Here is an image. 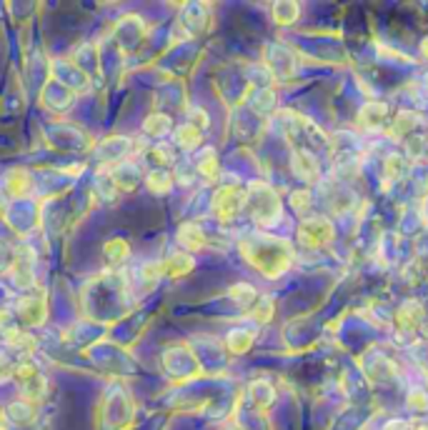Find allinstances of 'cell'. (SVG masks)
<instances>
[{
	"label": "cell",
	"mask_w": 428,
	"mask_h": 430,
	"mask_svg": "<svg viewBox=\"0 0 428 430\" xmlns=\"http://www.w3.org/2000/svg\"><path fill=\"white\" fill-rule=\"evenodd\" d=\"M13 378L18 380V386L23 390V401L28 403H40V398L45 395V378L43 373L38 371L36 363L30 360H21V363L13 368Z\"/></svg>",
	"instance_id": "1"
},
{
	"label": "cell",
	"mask_w": 428,
	"mask_h": 430,
	"mask_svg": "<svg viewBox=\"0 0 428 430\" xmlns=\"http://www.w3.org/2000/svg\"><path fill=\"white\" fill-rule=\"evenodd\" d=\"M45 298L43 295H25V298L18 300V315H21L23 321L28 323V325H38V323H43L45 318Z\"/></svg>",
	"instance_id": "2"
},
{
	"label": "cell",
	"mask_w": 428,
	"mask_h": 430,
	"mask_svg": "<svg viewBox=\"0 0 428 430\" xmlns=\"http://www.w3.org/2000/svg\"><path fill=\"white\" fill-rule=\"evenodd\" d=\"M131 243L125 241V238H110L105 245H103V256H105V260L113 265V268H121V265H125V263L131 260Z\"/></svg>",
	"instance_id": "3"
},
{
	"label": "cell",
	"mask_w": 428,
	"mask_h": 430,
	"mask_svg": "<svg viewBox=\"0 0 428 430\" xmlns=\"http://www.w3.org/2000/svg\"><path fill=\"white\" fill-rule=\"evenodd\" d=\"M178 243H181L186 250H201L205 245L203 230H201L196 223H186V226H181V230H178Z\"/></svg>",
	"instance_id": "4"
},
{
	"label": "cell",
	"mask_w": 428,
	"mask_h": 430,
	"mask_svg": "<svg viewBox=\"0 0 428 430\" xmlns=\"http://www.w3.org/2000/svg\"><path fill=\"white\" fill-rule=\"evenodd\" d=\"M188 270H193V258L190 256H171L168 260H163V273L171 278H181L186 276Z\"/></svg>",
	"instance_id": "5"
},
{
	"label": "cell",
	"mask_w": 428,
	"mask_h": 430,
	"mask_svg": "<svg viewBox=\"0 0 428 430\" xmlns=\"http://www.w3.org/2000/svg\"><path fill=\"white\" fill-rule=\"evenodd\" d=\"M33 185V178H30L25 170L15 168L8 173V180H5V188L13 193V196H25L28 193V188Z\"/></svg>",
	"instance_id": "6"
},
{
	"label": "cell",
	"mask_w": 428,
	"mask_h": 430,
	"mask_svg": "<svg viewBox=\"0 0 428 430\" xmlns=\"http://www.w3.org/2000/svg\"><path fill=\"white\" fill-rule=\"evenodd\" d=\"M171 131V118L168 116H148L143 123V133L145 135H151V138H163L166 133Z\"/></svg>",
	"instance_id": "7"
},
{
	"label": "cell",
	"mask_w": 428,
	"mask_h": 430,
	"mask_svg": "<svg viewBox=\"0 0 428 430\" xmlns=\"http://www.w3.org/2000/svg\"><path fill=\"white\" fill-rule=\"evenodd\" d=\"M175 143L183 148V150H193V148L201 146V131L196 125H181L175 131Z\"/></svg>",
	"instance_id": "8"
},
{
	"label": "cell",
	"mask_w": 428,
	"mask_h": 430,
	"mask_svg": "<svg viewBox=\"0 0 428 430\" xmlns=\"http://www.w3.org/2000/svg\"><path fill=\"white\" fill-rule=\"evenodd\" d=\"M8 413L13 416L15 423H33V420H36V405L28 401L13 403V405L8 408Z\"/></svg>",
	"instance_id": "9"
},
{
	"label": "cell",
	"mask_w": 428,
	"mask_h": 430,
	"mask_svg": "<svg viewBox=\"0 0 428 430\" xmlns=\"http://www.w3.org/2000/svg\"><path fill=\"white\" fill-rule=\"evenodd\" d=\"M145 185H148L153 193H168L171 185H173V178H171V173H166V170H153V173L145 178Z\"/></svg>",
	"instance_id": "10"
},
{
	"label": "cell",
	"mask_w": 428,
	"mask_h": 430,
	"mask_svg": "<svg viewBox=\"0 0 428 430\" xmlns=\"http://www.w3.org/2000/svg\"><path fill=\"white\" fill-rule=\"evenodd\" d=\"M198 170H201L203 175H208V178L216 175V158H213V150H205V155L198 161Z\"/></svg>",
	"instance_id": "11"
},
{
	"label": "cell",
	"mask_w": 428,
	"mask_h": 430,
	"mask_svg": "<svg viewBox=\"0 0 428 430\" xmlns=\"http://www.w3.org/2000/svg\"><path fill=\"white\" fill-rule=\"evenodd\" d=\"M151 155L158 165H171V163H173V155H171V150H168L166 146H155L151 150Z\"/></svg>",
	"instance_id": "12"
}]
</instances>
